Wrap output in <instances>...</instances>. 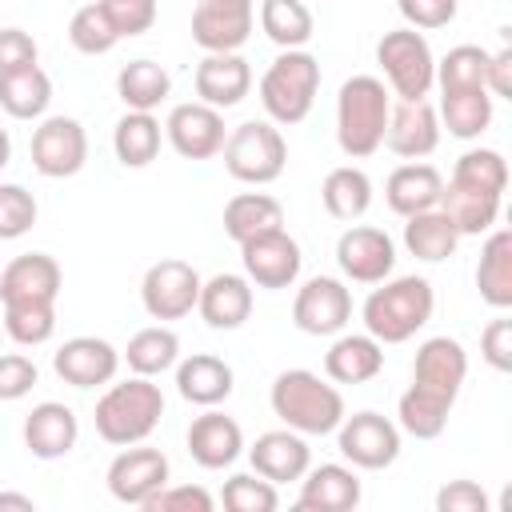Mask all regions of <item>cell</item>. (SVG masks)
<instances>
[{"label":"cell","mask_w":512,"mask_h":512,"mask_svg":"<svg viewBox=\"0 0 512 512\" xmlns=\"http://www.w3.org/2000/svg\"><path fill=\"white\" fill-rule=\"evenodd\" d=\"M124 360L136 376H160L168 368H176L180 360V336L168 328V324H152V328H140L128 348H124Z\"/></svg>","instance_id":"f35d334b"},{"label":"cell","mask_w":512,"mask_h":512,"mask_svg":"<svg viewBox=\"0 0 512 512\" xmlns=\"http://www.w3.org/2000/svg\"><path fill=\"white\" fill-rule=\"evenodd\" d=\"M240 452H244V432H240V424L232 416L208 408L204 416H196L188 424V456L200 468H208V472L228 468V464H236Z\"/></svg>","instance_id":"603a6c76"},{"label":"cell","mask_w":512,"mask_h":512,"mask_svg":"<svg viewBox=\"0 0 512 512\" xmlns=\"http://www.w3.org/2000/svg\"><path fill=\"white\" fill-rule=\"evenodd\" d=\"M480 352L496 372H512V320L496 316L484 332H480Z\"/></svg>","instance_id":"f5cc1de1"},{"label":"cell","mask_w":512,"mask_h":512,"mask_svg":"<svg viewBox=\"0 0 512 512\" xmlns=\"http://www.w3.org/2000/svg\"><path fill=\"white\" fill-rule=\"evenodd\" d=\"M384 368V344L368 332H336L332 348L324 352V376L332 384H368Z\"/></svg>","instance_id":"484cf974"},{"label":"cell","mask_w":512,"mask_h":512,"mask_svg":"<svg viewBox=\"0 0 512 512\" xmlns=\"http://www.w3.org/2000/svg\"><path fill=\"white\" fill-rule=\"evenodd\" d=\"M436 208L456 224L460 236H480V232H488V228L496 224V216H500V196H496V192H480V188H464V184H452V180H448Z\"/></svg>","instance_id":"836d02e7"},{"label":"cell","mask_w":512,"mask_h":512,"mask_svg":"<svg viewBox=\"0 0 512 512\" xmlns=\"http://www.w3.org/2000/svg\"><path fill=\"white\" fill-rule=\"evenodd\" d=\"M88 160V132L72 116H44L32 128V168L48 180L76 176Z\"/></svg>","instance_id":"8fae6325"},{"label":"cell","mask_w":512,"mask_h":512,"mask_svg":"<svg viewBox=\"0 0 512 512\" xmlns=\"http://www.w3.org/2000/svg\"><path fill=\"white\" fill-rule=\"evenodd\" d=\"M240 260H244L248 284L272 288V292H276V288H292L296 276H300V264H304L300 244H296L284 228L244 240V244H240Z\"/></svg>","instance_id":"2e32d148"},{"label":"cell","mask_w":512,"mask_h":512,"mask_svg":"<svg viewBox=\"0 0 512 512\" xmlns=\"http://www.w3.org/2000/svg\"><path fill=\"white\" fill-rule=\"evenodd\" d=\"M440 192H444V176H440L436 164H424V160H408V164L392 168V176L384 184V200H388V208L396 216H412V212L436 208Z\"/></svg>","instance_id":"f1b7e54d"},{"label":"cell","mask_w":512,"mask_h":512,"mask_svg":"<svg viewBox=\"0 0 512 512\" xmlns=\"http://www.w3.org/2000/svg\"><path fill=\"white\" fill-rule=\"evenodd\" d=\"M320 200H324V212L332 220H360L368 208H372V180L364 168L356 164H340L324 176V188H320Z\"/></svg>","instance_id":"e575fe53"},{"label":"cell","mask_w":512,"mask_h":512,"mask_svg":"<svg viewBox=\"0 0 512 512\" xmlns=\"http://www.w3.org/2000/svg\"><path fill=\"white\" fill-rule=\"evenodd\" d=\"M48 104H52V80L40 64L0 76V108L12 120H40L48 112Z\"/></svg>","instance_id":"d6a6232c"},{"label":"cell","mask_w":512,"mask_h":512,"mask_svg":"<svg viewBox=\"0 0 512 512\" xmlns=\"http://www.w3.org/2000/svg\"><path fill=\"white\" fill-rule=\"evenodd\" d=\"M320 92V60L308 48H284L260 76V104L272 124H300Z\"/></svg>","instance_id":"8992f818"},{"label":"cell","mask_w":512,"mask_h":512,"mask_svg":"<svg viewBox=\"0 0 512 512\" xmlns=\"http://www.w3.org/2000/svg\"><path fill=\"white\" fill-rule=\"evenodd\" d=\"M468 352L452 336H432L416 348L412 384L396 404V424L416 440H436L448 428V412L464 388Z\"/></svg>","instance_id":"6da1fadb"},{"label":"cell","mask_w":512,"mask_h":512,"mask_svg":"<svg viewBox=\"0 0 512 512\" xmlns=\"http://www.w3.org/2000/svg\"><path fill=\"white\" fill-rule=\"evenodd\" d=\"M388 88L376 76H348L336 92V144L344 156L364 160L384 144L388 128Z\"/></svg>","instance_id":"5b68a950"},{"label":"cell","mask_w":512,"mask_h":512,"mask_svg":"<svg viewBox=\"0 0 512 512\" xmlns=\"http://www.w3.org/2000/svg\"><path fill=\"white\" fill-rule=\"evenodd\" d=\"M36 380H40V372H36L32 356H24V352H4L0 356V400L28 396L36 388Z\"/></svg>","instance_id":"681fc988"},{"label":"cell","mask_w":512,"mask_h":512,"mask_svg":"<svg viewBox=\"0 0 512 512\" xmlns=\"http://www.w3.org/2000/svg\"><path fill=\"white\" fill-rule=\"evenodd\" d=\"M352 320V292L336 276H312L292 300V324L308 336H336Z\"/></svg>","instance_id":"4fadbf2b"},{"label":"cell","mask_w":512,"mask_h":512,"mask_svg":"<svg viewBox=\"0 0 512 512\" xmlns=\"http://www.w3.org/2000/svg\"><path fill=\"white\" fill-rule=\"evenodd\" d=\"M4 332L20 348L48 344L56 332V300H4Z\"/></svg>","instance_id":"60d3db41"},{"label":"cell","mask_w":512,"mask_h":512,"mask_svg":"<svg viewBox=\"0 0 512 512\" xmlns=\"http://www.w3.org/2000/svg\"><path fill=\"white\" fill-rule=\"evenodd\" d=\"M248 460H252V472H260L264 480L288 484V480H300L312 468V448L304 444L300 432L272 428V432L256 436V444L248 448Z\"/></svg>","instance_id":"7402d4cb"},{"label":"cell","mask_w":512,"mask_h":512,"mask_svg":"<svg viewBox=\"0 0 512 512\" xmlns=\"http://www.w3.org/2000/svg\"><path fill=\"white\" fill-rule=\"evenodd\" d=\"M272 412L284 420V428L300 436H328L344 420V396L332 380L308 372V368H288L272 380L268 392Z\"/></svg>","instance_id":"7a4b0ae2"},{"label":"cell","mask_w":512,"mask_h":512,"mask_svg":"<svg viewBox=\"0 0 512 512\" xmlns=\"http://www.w3.org/2000/svg\"><path fill=\"white\" fill-rule=\"evenodd\" d=\"M436 512H488V496L476 480H448L436 492Z\"/></svg>","instance_id":"816d5d0a"},{"label":"cell","mask_w":512,"mask_h":512,"mask_svg":"<svg viewBox=\"0 0 512 512\" xmlns=\"http://www.w3.org/2000/svg\"><path fill=\"white\" fill-rule=\"evenodd\" d=\"M336 448L352 468L380 472L400 456V424H392L380 412H356V416L344 412L336 428Z\"/></svg>","instance_id":"9c48e42d"},{"label":"cell","mask_w":512,"mask_h":512,"mask_svg":"<svg viewBox=\"0 0 512 512\" xmlns=\"http://www.w3.org/2000/svg\"><path fill=\"white\" fill-rule=\"evenodd\" d=\"M396 8L416 32H432L456 20V0H396Z\"/></svg>","instance_id":"f907efd6"},{"label":"cell","mask_w":512,"mask_h":512,"mask_svg":"<svg viewBox=\"0 0 512 512\" xmlns=\"http://www.w3.org/2000/svg\"><path fill=\"white\" fill-rule=\"evenodd\" d=\"M456 244H460V232L440 208H424V212L404 216V248L416 260L440 264V260H448L456 252Z\"/></svg>","instance_id":"1f68e13d"},{"label":"cell","mask_w":512,"mask_h":512,"mask_svg":"<svg viewBox=\"0 0 512 512\" xmlns=\"http://www.w3.org/2000/svg\"><path fill=\"white\" fill-rule=\"evenodd\" d=\"M376 64L384 68V80L400 100H428V92L436 88V56L416 28L384 32L376 44Z\"/></svg>","instance_id":"52a82bcc"},{"label":"cell","mask_w":512,"mask_h":512,"mask_svg":"<svg viewBox=\"0 0 512 512\" xmlns=\"http://www.w3.org/2000/svg\"><path fill=\"white\" fill-rule=\"evenodd\" d=\"M432 308H436V292L424 276H396V280H380L368 292L360 316L372 340L404 344L432 320Z\"/></svg>","instance_id":"3957f363"},{"label":"cell","mask_w":512,"mask_h":512,"mask_svg":"<svg viewBox=\"0 0 512 512\" xmlns=\"http://www.w3.org/2000/svg\"><path fill=\"white\" fill-rule=\"evenodd\" d=\"M76 440H80V420L60 400H44L24 416V444L36 460H60L76 448Z\"/></svg>","instance_id":"44dd1931"},{"label":"cell","mask_w":512,"mask_h":512,"mask_svg":"<svg viewBox=\"0 0 512 512\" xmlns=\"http://www.w3.org/2000/svg\"><path fill=\"white\" fill-rule=\"evenodd\" d=\"M68 40H72V48L84 52V56H104V52H112V48L120 44V32H116V24L108 20V12H104L100 0H96V4H84V8L72 12V20H68Z\"/></svg>","instance_id":"7bdbcfd3"},{"label":"cell","mask_w":512,"mask_h":512,"mask_svg":"<svg viewBox=\"0 0 512 512\" xmlns=\"http://www.w3.org/2000/svg\"><path fill=\"white\" fill-rule=\"evenodd\" d=\"M452 184L504 196V188H508V160H504L496 148H472V152H464V156L456 160Z\"/></svg>","instance_id":"ee69618b"},{"label":"cell","mask_w":512,"mask_h":512,"mask_svg":"<svg viewBox=\"0 0 512 512\" xmlns=\"http://www.w3.org/2000/svg\"><path fill=\"white\" fill-rule=\"evenodd\" d=\"M336 264L356 284H380L396 268V244H392V236L384 228L352 224L336 240Z\"/></svg>","instance_id":"9a60e30c"},{"label":"cell","mask_w":512,"mask_h":512,"mask_svg":"<svg viewBox=\"0 0 512 512\" xmlns=\"http://www.w3.org/2000/svg\"><path fill=\"white\" fill-rule=\"evenodd\" d=\"M52 368L72 388H100V384L116 380L120 352L108 340H100V336H72V340H64L56 348Z\"/></svg>","instance_id":"ac0fdd59"},{"label":"cell","mask_w":512,"mask_h":512,"mask_svg":"<svg viewBox=\"0 0 512 512\" xmlns=\"http://www.w3.org/2000/svg\"><path fill=\"white\" fill-rule=\"evenodd\" d=\"M60 284H64V272L48 252H24L0 272V304L4 300H56Z\"/></svg>","instance_id":"83f0119b"},{"label":"cell","mask_w":512,"mask_h":512,"mask_svg":"<svg viewBox=\"0 0 512 512\" xmlns=\"http://www.w3.org/2000/svg\"><path fill=\"white\" fill-rule=\"evenodd\" d=\"M0 336H4V324H0Z\"/></svg>","instance_id":"680465c9"},{"label":"cell","mask_w":512,"mask_h":512,"mask_svg":"<svg viewBox=\"0 0 512 512\" xmlns=\"http://www.w3.org/2000/svg\"><path fill=\"white\" fill-rule=\"evenodd\" d=\"M228 512H276L280 508V492L272 480H264L260 472H236L224 480L220 492Z\"/></svg>","instance_id":"f6af8a7d"},{"label":"cell","mask_w":512,"mask_h":512,"mask_svg":"<svg viewBox=\"0 0 512 512\" xmlns=\"http://www.w3.org/2000/svg\"><path fill=\"white\" fill-rule=\"evenodd\" d=\"M164 416V392L152 384V376H128L120 384H108V392L96 400V432L100 440L128 448L156 432Z\"/></svg>","instance_id":"277c9868"},{"label":"cell","mask_w":512,"mask_h":512,"mask_svg":"<svg viewBox=\"0 0 512 512\" xmlns=\"http://www.w3.org/2000/svg\"><path fill=\"white\" fill-rule=\"evenodd\" d=\"M172 92V76L164 72V64L156 60H128L116 76V96L124 100V108L132 112H152L168 100Z\"/></svg>","instance_id":"d590c367"},{"label":"cell","mask_w":512,"mask_h":512,"mask_svg":"<svg viewBox=\"0 0 512 512\" xmlns=\"http://www.w3.org/2000/svg\"><path fill=\"white\" fill-rule=\"evenodd\" d=\"M168 456L160 448H148L144 440L140 444H128L112 464H108V492L112 500L120 504H132V508H144L164 484H168Z\"/></svg>","instance_id":"7c38bea8"},{"label":"cell","mask_w":512,"mask_h":512,"mask_svg":"<svg viewBox=\"0 0 512 512\" xmlns=\"http://www.w3.org/2000/svg\"><path fill=\"white\" fill-rule=\"evenodd\" d=\"M256 24V0H196L192 40L204 52H240Z\"/></svg>","instance_id":"5bb4252c"},{"label":"cell","mask_w":512,"mask_h":512,"mask_svg":"<svg viewBox=\"0 0 512 512\" xmlns=\"http://www.w3.org/2000/svg\"><path fill=\"white\" fill-rule=\"evenodd\" d=\"M360 504V476L344 464H320L300 476V512H348Z\"/></svg>","instance_id":"d4e9b609"},{"label":"cell","mask_w":512,"mask_h":512,"mask_svg":"<svg viewBox=\"0 0 512 512\" xmlns=\"http://www.w3.org/2000/svg\"><path fill=\"white\" fill-rule=\"evenodd\" d=\"M12 160V140H8V128H0V168Z\"/></svg>","instance_id":"6f0895ef"},{"label":"cell","mask_w":512,"mask_h":512,"mask_svg":"<svg viewBox=\"0 0 512 512\" xmlns=\"http://www.w3.org/2000/svg\"><path fill=\"white\" fill-rule=\"evenodd\" d=\"M384 144L404 156V160H424L436 152L440 144V116L428 100H400L388 112V128H384Z\"/></svg>","instance_id":"d6986e66"},{"label":"cell","mask_w":512,"mask_h":512,"mask_svg":"<svg viewBox=\"0 0 512 512\" xmlns=\"http://www.w3.org/2000/svg\"><path fill=\"white\" fill-rule=\"evenodd\" d=\"M212 508H216V500L200 484H164L144 504V512H212Z\"/></svg>","instance_id":"7dc6e473"},{"label":"cell","mask_w":512,"mask_h":512,"mask_svg":"<svg viewBox=\"0 0 512 512\" xmlns=\"http://www.w3.org/2000/svg\"><path fill=\"white\" fill-rule=\"evenodd\" d=\"M100 8L116 24L120 40L124 36H140V32H148L156 24V0H100Z\"/></svg>","instance_id":"c3c4849f"},{"label":"cell","mask_w":512,"mask_h":512,"mask_svg":"<svg viewBox=\"0 0 512 512\" xmlns=\"http://www.w3.org/2000/svg\"><path fill=\"white\" fill-rule=\"evenodd\" d=\"M440 124L448 128V136L456 140H476L488 124H492V96L480 92H440V108H436Z\"/></svg>","instance_id":"ab89813d"},{"label":"cell","mask_w":512,"mask_h":512,"mask_svg":"<svg viewBox=\"0 0 512 512\" xmlns=\"http://www.w3.org/2000/svg\"><path fill=\"white\" fill-rule=\"evenodd\" d=\"M232 364L212 356V352H192L188 360H176V392L188 400V404H200V408H216L220 400L232 396Z\"/></svg>","instance_id":"4316f807"},{"label":"cell","mask_w":512,"mask_h":512,"mask_svg":"<svg viewBox=\"0 0 512 512\" xmlns=\"http://www.w3.org/2000/svg\"><path fill=\"white\" fill-rule=\"evenodd\" d=\"M252 92V68L240 52H208L196 64V96L212 108H236Z\"/></svg>","instance_id":"ffe728a7"},{"label":"cell","mask_w":512,"mask_h":512,"mask_svg":"<svg viewBox=\"0 0 512 512\" xmlns=\"http://www.w3.org/2000/svg\"><path fill=\"white\" fill-rule=\"evenodd\" d=\"M164 132H168V144H172L184 160H212V156H220V148H224V140H228L220 108L200 104V100L176 104V108L168 112V120H164Z\"/></svg>","instance_id":"e0dca14e"},{"label":"cell","mask_w":512,"mask_h":512,"mask_svg":"<svg viewBox=\"0 0 512 512\" xmlns=\"http://www.w3.org/2000/svg\"><path fill=\"white\" fill-rule=\"evenodd\" d=\"M276 228H284V204L268 192H240L224 204V232L236 244L264 236V232H276Z\"/></svg>","instance_id":"4dcf8cb0"},{"label":"cell","mask_w":512,"mask_h":512,"mask_svg":"<svg viewBox=\"0 0 512 512\" xmlns=\"http://www.w3.org/2000/svg\"><path fill=\"white\" fill-rule=\"evenodd\" d=\"M484 88H488V96L496 100H504V96H512V48L504 44L500 52H488V68H484Z\"/></svg>","instance_id":"11a10c76"},{"label":"cell","mask_w":512,"mask_h":512,"mask_svg":"<svg viewBox=\"0 0 512 512\" xmlns=\"http://www.w3.org/2000/svg\"><path fill=\"white\" fill-rule=\"evenodd\" d=\"M260 28L276 48H304L316 32V20L304 0H260Z\"/></svg>","instance_id":"74e56055"},{"label":"cell","mask_w":512,"mask_h":512,"mask_svg":"<svg viewBox=\"0 0 512 512\" xmlns=\"http://www.w3.org/2000/svg\"><path fill=\"white\" fill-rule=\"evenodd\" d=\"M200 272L188 260H156L140 280V304L152 320H184L200 300Z\"/></svg>","instance_id":"30bf717a"},{"label":"cell","mask_w":512,"mask_h":512,"mask_svg":"<svg viewBox=\"0 0 512 512\" xmlns=\"http://www.w3.org/2000/svg\"><path fill=\"white\" fill-rule=\"evenodd\" d=\"M36 56H40V48H36L32 32H24V28H0V76L36 64Z\"/></svg>","instance_id":"db71d44e"},{"label":"cell","mask_w":512,"mask_h":512,"mask_svg":"<svg viewBox=\"0 0 512 512\" xmlns=\"http://www.w3.org/2000/svg\"><path fill=\"white\" fill-rule=\"evenodd\" d=\"M112 148L124 168H144L160 152V120L152 112H124L112 128Z\"/></svg>","instance_id":"8d00e7d4"},{"label":"cell","mask_w":512,"mask_h":512,"mask_svg":"<svg viewBox=\"0 0 512 512\" xmlns=\"http://www.w3.org/2000/svg\"><path fill=\"white\" fill-rule=\"evenodd\" d=\"M224 168L240 184H272L288 164V144L272 120H244L224 140Z\"/></svg>","instance_id":"ba28073f"},{"label":"cell","mask_w":512,"mask_h":512,"mask_svg":"<svg viewBox=\"0 0 512 512\" xmlns=\"http://www.w3.org/2000/svg\"><path fill=\"white\" fill-rule=\"evenodd\" d=\"M476 288L488 308L496 312L512 308V232L508 228H488V240L476 264Z\"/></svg>","instance_id":"f546056e"},{"label":"cell","mask_w":512,"mask_h":512,"mask_svg":"<svg viewBox=\"0 0 512 512\" xmlns=\"http://www.w3.org/2000/svg\"><path fill=\"white\" fill-rule=\"evenodd\" d=\"M36 196L24 184H0V240H20L36 224Z\"/></svg>","instance_id":"bcb514c9"},{"label":"cell","mask_w":512,"mask_h":512,"mask_svg":"<svg viewBox=\"0 0 512 512\" xmlns=\"http://www.w3.org/2000/svg\"><path fill=\"white\" fill-rule=\"evenodd\" d=\"M196 312H200L204 324L216 328V332L240 328V324L252 316V284H248V276L216 272L212 280H204V284H200Z\"/></svg>","instance_id":"cb8c5ba5"},{"label":"cell","mask_w":512,"mask_h":512,"mask_svg":"<svg viewBox=\"0 0 512 512\" xmlns=\"http://www.w3.org/2000/svg\"><path fill=\"white\" fill-rule=\"evenodd\" d=\"M484 68H488V48L456 44L444 52V60H436V84H440V92H480Z\"/></svg>","instance_id":"b9f144b4"},{"label":"cell","mask_w":512,"mask_h":512,"mask_svg":"<svg viewBox=\"0 0 512 512\" xmlns=\"http://www.w3.org/2000/svg\"><path fill=\"white\" fill-rule=\"evenodd\" d=\"M4 508L32 512V508H36V500H32V496H20V492H0V512H4Z\"/></svg>","instance_id":"9f6ffc18"}]
</instances>
